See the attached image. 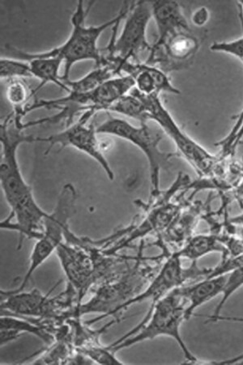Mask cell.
<instances>
[{
  "instance_id": "obj_1",
  "label": "cell",
  "mask_w": 243,
  "mask_h": 365,
  "mask_svg": "<svg viewBox=\"0 0 243 365\" xmlns=\"http://www.w3.org/2000/svg\"><path fill=\"white\" fill-rule=\"evenodd\" d=\"M22 123V118L14 111L0 125V183L11 208L8 219L16 220L15 223L8 220L2 221L1 228L19 232L21 237L36 240L43 232L49 212L38 205L33 190L21 170L17 152L23 143H33L34 138L23 133Z\"/></svg>"
},
{
  "instance_id": "obj_2",
  "label": "cell",
  "mask_w": 243,
  "mask_h": 365,
  "mask_svg": "<svg viewBox=\"0 0 243 365\" xmlns=\"http://www.w3.org/2000/svg\"><path fill=\"white\" fill-rule=\"evenodd\" d=\"M134 88L135 82L131 76H121L113 78L91 91H70L61 98L35 101L24 108L19 113L21 117L41 109L58 110L59 112L51 117L24 123L23 128L26 130L35 125L61 122L66 123L68 127L74 123L75 117L86 112H93L95 115L100 111L109 112L116 101L131 93Z\"/></svg>"
},
{
  "instance_id": "obj_3",
  "label": "cell",
  "mask_w": 243,
  "mask_h": 365,
  "mask_svg": "<svg viewBox=\"0 0 243 365\" xmlns=\"http://www.w3.org/2000/svg\"><path fill=\"white\" fill-rule=\"evenodd\" d=\"M187 302L177 288L150 308L138 326L109 346L117 352L146 340L167 336L176 341L189 364H198L199 359L189 350L181 335V326L187 321Z\"/></svg>"
},
{
  "instance_id": "obj_4",
  "label": "cell",
  "mask_w": 243,
  "mask_h": 365,
  "mask_svg": "<svg viewBox=\"0 0 243 365\" xmlns=\"http://www.w3.org/2000/svg\"><path fill=\"white\" fill-rule=\"evenodd\" d=\"M91 9V6L88 10L86 9L84 1L79 0L71 18L72 31L67 41L50 51L41 52V55L45 56L59 57L63 59V82L70 80L71 70L77 63L91 61L96 64V67L103 64L102 51L98 46V40L106 29L120 25V22L125 19L130 5L128 3H124L120 14L102 25L87 26L86 18Z\"/></svg>"
},
{
  "instance_id": "obj_5",
  "label": "cell",
  "mask_w": 243,
  "mask_h": 365,
  "mask_svg": "<svg viewBox=\"0 0 243 365\" xmlns=\"http://www.w3.org/2000/svg\"><path fill=\"white\" fill-rule=\"evenodd\" d=\"M140 261L139 259L133 267L93 289L90 300L80 305L77 317L82 319L87 314H100L96 319L86 322L93 326L100 320L115 317L118 309L143 292L162 264L145 265Z\"/></svg>"
},
{
  "instance_id": "obj_6",
  "label": "cell",
  "mask_w": 243,
  "mask_h": 365,
  "mask_svg": "<svg viewBox=\"0 0 243 365\" xmlns=\"http://www.w3.org/2000/svg\"><path fill=\"white\" fill-rule=\"evenodd\" d=\"M77 193L72 184L65 185L56 202L54 210L49 212L45 220L43 230L33 245L29 265L21 284L8 293L25 291L33 274L50 257L56 252L59 245L65 241L70 230L69 222L76 213Z\"/></svg>"
},
{
  "instance_id": "obj_7",
  "label": "cell",
  "mask_w": 243,
  "mask_h": 365,
  "mask_svg": "<svg viewBox=\"0 0 243 365\" xmlns=\"http://www.w3.org/2000/svg\"><path fill=\"white\" fill-rule=\"evenodd\" d=\"M97 133L98 135L120 138L139 148L149 163L151 196L161 192L160 173L163 170H168L171 160L180 155L177 153L160 150L159 145L164 137L161 131L153 130L148 124H140V127H136L123 119L113 117L108 113L105 120L97 128Z\"/></svg>"
},
{
  "instance_id": "obj_8",
  "label": "cell",
  "mask_w": 243,
  "mask_h": 365,
  "mask_svg": "<svg viewBox=\"0 0 243 365\" xmlns=\"http://www.w3.org/2000/svg\"><path fill=\"white\" fill-rule=\"evenodd\" d=\"M134 91L144 101L149 112L150 121L159 125L163 133L170 138L176 146L177 153L185 158L197 175H211L217 164L218 158L216 155L211 154L181 129L164 106L160 95L148 96L140 93L135 88Z\"/></svg>"
},
{
  "instance_id": "obj_9",
  "label": "cell",
  "mask_w": 243,
  "mask_h": 365,
  "mask_svg": "<svg viewBox=\"0 0 243 365\" xmlns=\"http://www.w3.org/2000/svg\"><path fill=\"white\" fill-rule=\"evenodd\" d=\"M125 19L120 37L113 36L109 46L102 52L103 62L115 59L139 63L140 53L150 52L147 29L152 19V1L133 2Z\"/></svg>"
},
{
  "instance_id": "obj_10",
  "label": "cell",
  "mask_w": 243,
  "mask_h": 365,
  "mask_svg": "<svg viewBox=\"0 0 243 365\" xmlns=\"http://www.w3.org/2000/svg\"><path fill=\"white\" fill-rule=\"evenodd\" d=\"M94 115L93 112L83 113L76 122L68 125L61 133L47 137L34 136L33 143H47L49 147L46 153H50L56 145L59 146V151L65 148H73L96 161L110 180H114L115 173L105 157L102 143L98 138L97 128L90 123Z\"/></svg>"
},
{
  "instance_id": "obj_11",
  "label": "cell",
  "mask_w": 243,
  "mask_h": 365,
  "mask_svg": "<svg viewBox=\"0 0 243 365\" xmlns=\"http://www.w3.org/2000/svg\"><path fill=\"white\" fill-rule=\"evenodd\" d=\"M200 46V40L192 29L180 31L156 41L145 63L167 73L185 70L192 65Z\"/></svg>"
},
{
  "instance_id": "obj_12",
  "label": "cell",
  "mask_w": 243,
  "mask_h": 365,
  "mask_svg": "<svg viewBox=\"0 0 243 365\" xmlns=\"http://www.w3.org/2000/svg\"><path fill=\"white\" fill-rule=\"evenodd\" d=\"M118 71L121 76H131L135 82V88L142 94H180L179 89L172 83L167 73L155 66L141 62L124 61L118 64Z\"/></svg>"
},
{
  "instance_id": "obj_13",
  "label": "cell",
  "mask_w": 243,
  "mask_h": 365,
  "mask_svg": "<svg viewBox=\"0 0 243 365\" xmlns=\"http://www.w3.org/2000/svg\"><path fill=\"white\" fill-rule=\"evenodd\" d=\"M5 51L11 53L13 58L28 61L31 64L33 77L40 81L39 86L33 91V96L49 83H54L65 92H69V88L65 85L62 76H59V71L64 64L62 58L45 56L41 53H29L11 46H6Z\"/></svg>"
},
{
  "instance_id": "obj_14",
  "label": "cell",
  "mask_w": 243,
  "mask_h": 365,
  "mask_svg": "<svg viewBox=\"0 0 243 365\" xmlns=\"http://www.w3.org/2000/svg\"><path fill=\"white\" fill-rule=\"evenodd\" d=\"M53 289L47 294L36 289L16 293L1 291V314H14L31 319L43 318Z\"/></svg>"
},
{
  "instance_id": "obj_15",
  "label": "cell",
  "mask_w": 243,
  "mask_h": 365,
  "mask_svg": "<svg viewBox=\"0 0 243 365\" xmlns=\"http://www.w3.org/2000/svg\"><path fill=\"white\" fill-rule=\"evenodd\" d=\"M228 274L217 275V277H206L180 287L182 295L187 302V321L195 316V311L203 304L213 300L218 296H222L227 284Z\"/></svg>"
},
{
  "instance_id": "obj_16",
  "label": "cell",
  "mask_w": 243,
  "mask_h": 365,
  "mask_svg": "<svg viewBox=\"0 0 243 365\" xmlns=\"http://www.w3.org/2000/svg\"><path fill=\"white\" fill-rule=\"evenodd\" d=\"M152 19L155 21L160 41L171 34L192 29L180 5L170 0L152 1Z\"/></svg>"
},
{
  "instance_id": "obj_17",
  "label": "cell",
  "mask_w": 243,
  "mask_h": 365,
  "mask_svg": "<svg viewBox=\"0 0 243 365\" xmlns=\"http://www.w3.org/2000/svg\"><path fill=\"white\" fill-rule=\"evenodd\" d=\"M0 341L4 346L20 338L24 334L37 336L46 344L55 340L54 335L41 327L35 319L14 314H1L0 318Z\"/></svg>"
},
{
  "instance_id": "obj_18",
  "label": "cell",
  "mask_w": 243,
  "mask_h": 365,
  "mask_svg": "<svg viewBox=\"0 0 243 365\" xmlns=\"http://www.w3.org/2000/svg\"><path fill=\"white\" fill-rule=\"evenodd\" d=\"M173 253L181 259H187L192 262H197L202 257L212 253L222 254L223 259L229 256V250L222 239L211 235L192 236L179 250Z\"/></svg>"
},
{
  "instance_id": "obj_19",
  "label": "cell",
  "mask_w": 243,
  "mask_h": 365,
  "mask_svg": "<svg viewBox=\"0 0 243 365\" xmlns=\"http://www.w3.org/2000/svg\"><path fill=\"white\" fill-rule=\"evenodd\" d=\"M117 76H121L118 74L115 68H113L110 65L105 64L95 67L91 73L81 77L79 80H69L64 83L69 88V92L83 93L93 91L105 82Z\"/></svg>"
},
{
  "instance_id": "obj_20",
  "label": "cell",
  "mask_w": 243,
  "mask_h": 365,
  "mask_svg": "<svg viewBox=\"0 0 243 365\" xmlns=\"http://www.w3.org/2000/svg\"><path fill=\"white\" fill-rule=\"evenodd\" d=\"M109 112L120 113V115L133 118L140 124H147L150 121L149 112L144 101L133 89L132 92L116 101Z\"/></svg>"
},
{
  "instance_id": "obj_21",
  "label": "cell",
  "mask_w": 243,
  "mask_h": 365,
  "mask_svg": "<svg viewBox=\"0 0 243 365\" xmlns=\"http://www.w3.org/2000/svg\"><path fill=\"white\" fill-rule=\"evenodd\" d=\"M0 76L4 80H22L33 77L31 64L28 61L14 58L0 59Z\"/></svg>"
},
{
  "instance_id": "obj_22",
  "label": "cell",
  "mask_w": 243,
  "mask_h": 365,
  "mask_svg": "<svg viewBox=\"0 0 243 365\" xmlns=\"http://www.w3.org/2000/svg\"><path fill=\"white\" fill-rule=\"evenodd\" d=\"M33 96V91H31L27 83L22 80L11 81L6 91V97L9 103L14 106L16 113H21L24 110L23 106H25Z\"/></svg>"
},
{
  "instance_id": "obj_23",
  "label": "cell",
  "mask_w": 243,
  "mask_h": 365,
  "mask_svg": "<svg viewBox=\"0 0 243 365\" xmlns=\"http://www.w3.org/2000/svg\"><path fill=\"white\" fill-rule=\"evenodd\" d=\"M243 287V266L235 269V270L228 273L227 284H225L224 292L222 295L221 301L217 305L212 315H195L197 317H217L221 315V312L227 303L229 299L234 295V293L239 290Z\"/></svg>"
},
{
  "instance_id": "obj_24",
  "label": "cell",
  "mask_w": 243,
  "mask_h": 365,
  "mask_svg": "<svg viewBox=\"0 0 243 365\" xmlns=\"http://www.w3.org/2000/svg\"><path fill=\"white\" fill-rule=\"evenodd\" d=\"M76 351L82 352L83 354L90 358L94 364H124L120 359H118L116 352L112 350L109 345Z\"/></svg>"
},
{
  "instance_id": "obj_25",
  "label": "cell",
  "mask_w": 243,
  "mask_h": 365,
  "mask_svg": "<svg viewBox=\"0 0 243 365\" xmlns=\"http://www.w3.org/2000/svg\"><path fill=\"white\" fill-rule=\"evenodd\" d=\"M242 35L238 39L230 41H221L214 43L210 46V51L213 52H222L232 56L243 62V17L240 13Z\"/></svg>"
},
{
  "instance_id": "obj_26",
  "label": "cell",
  "mask_w": 243,
  "mask_h": 365,
  "mask_svg": "<svg viewBox=\"0 0 243 365\" xmlns=\"http://www.w3.org/2000/svg\"><path fill=\"white\" fill-rule=\"evenodd\" d=\"M207 319L206 322H240L243 323V317H233V316H223L219 315L217 317H213V318H210V317H205ZM206 364H243V353L242 354L237 356L235 357L229 358L227 360L221 361H215V362H206Z\"/></svg>"
},
{
  "instance_id": "obj_27",
  "label": "cell",
  "mask_w": 243,
  "mask_h": 365,
  "mask_svg": "<svg viewBox=\"0 0 243 365\" xmlns=\"http://www.w3.org/2000/svg\"><path fill=\"white\" fill-rule=\"evenodd\" d=\"M210 11L206 7L198 9L192 16V22L195 27L202 28L210 20Z\"/></svg>"
},
{
  "instance_id": "obj_28",
  "label": "cell",
  "mask_w": 243,
  "mask_h": 365,
  "mask_svg": "<svg viewBox=\"0 0 243 365\" xmlns=\"http://www.w3.org/2000/svg\"><path fill=\"white\" fill-rule=\"evenodd\" d=\"M239 6V9H240V13L243 17V0H242V1H239L238 3Z\"/></svg>"
},
{
  "instance_id": "obj_29",
  "label": "cell",
  "mask_w": 243,
  "mask_h": 365,
  "mask_svg": "<svg viewBox=\"0 0 243 365\" xmlns=\"http://www.w3.org/2000/svg\"><path fill=\"white\" fill-rule=\"evenodd\" d=\"M242 63H243V62H242Z\"/></svg>"
}]
</instances>
